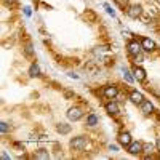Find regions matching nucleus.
<instances>
[{
    "label": "nucleus",
    "mask_w": 160,
    "mask_h": 160,
    "mask_svg": "<svg viewBox=\"0 0 160 160\" xmlns=\"http://www.w3.org/2000/svg\"><path fill=\"white\" fill-rule=\"evenodd\" d=\"M117 93H118V91H117V87H114V85H111V87H106V88H104V95L108 96L109 99L115 98V96H117Z\"/></svg>",
    "instance_id": "10"
},
{
    "label": "nucleus",
    "mask_w": 160,
    "mask_h": 160,
    "mask_svg": "<svg viewBox=\"0 0 160 160\" xmlns=\"http://www.w3.org/2000/svg\"><path fill=\"white\" fill-rule=\"evenodd\" d=\"M64 95H66V98H71V96H74V93H71V91H66Z\"/></svg>",
    "instance_id": "28"
},
{
    "label": "nucleus",
    "mask_w": 160,
    "mask_h": 160,
    "mask_svg": "<svg viewBox=\"0 0 160 160\" xmlns=\"http://www.w3.org/2000/svg\"><path fill=\"white\" fill-rule=\"evenodd\" d=\"M56 130H58V133H61V135H68V133H71V125H68V123H59V125L56 127Z\"/></svg>",
    "instance_id": "13"
},
{
    "label": "nucleus",
    "mask_w": 160,
    "mask_h": 160,
    "mask_svg": "<svg viewBox=\"0 0 160 160\" xmlns=\"http://www.w3.org/2000/svg\"><path fill=\"white\" fill-rule=\"evenodd\" d=\"M154 151H155V146H154L152 142H146V144H142V152H144L146 155L152 154Z\"/></svg>",
    "instance_id": "14"
},
{
    "label": "nucleus",
    "mask_w": 160,
    "mask_h": 160,
    "mask_svg": "<svg viewBox=\"0 0 160 160\" xmlns=\"http://www.w3.org/2000/svg\"><path fill=\"white\" fill-rule=\"evenodd\" d=\"M29 75H31V77H38V75H40V68H38V64H35V62H34V64L31 66V69H29Z\"/></svg>",
    "instance_id": "15"
},
{
    "label": "nucleus",
    "mask_w": 160,
    "mask_h": 160,
    "mask_svg": "<svg viewBox=\"0 0 160 160\" xmlns=\"http://www.w3.org/2000/svg\"><path fill=\"white\" fill-rule=\"evenodd\" d=\"M133 58H135V62H136V64L142 62V55H141V53H139V55H136V56H133Z\"/></svg>",
    "instance_id": "22"
},
{
    "label": "nucleus",
    "mask_w": 160,
    "mask_h": 160,
    "mask_svg": "<svg viewBox=\"0 0 160 160\" xmlns=\"http://www.w3.org/2000/svg\"><path fill=\"white\" fill-rule=\"evenodd\" d=\"M24 15L28 16V18H29V16L32 15V11H31V7H24Z\"/></svg>",
    "instance_id": "23"
},
{
    "label": "nucleus",
    "mask_w": 160,
    "mask_h": 160,
    "mask_svg": "<svg viewBox=\"0 0 160 160\" xmlns=\"http://www.w3.org/2000/svg\"><path fill=\"white\" fill-rule=\"evenodd\" d=\"M157 144H158V148H160V139H158V142H157Z\"/></svg>",
    "instance_id": "30"
},
{
    "label": "nucleus",
    "mask_w": 160,
    "mask_h": 160,
    "mask_svg": "<svg viewBox=\"0 0 160 160\" xmlns=\"http://www.w3.org/2000/svg\"><path fill=\"white\" fill-rule=\"evenodd\" d=\"M141 13H142V8H141L139 5H131V7H128V10H127V15H128L131 19H138V18L141 16Z\"/></svg>",
    "instance_id": "2"
},
{
    "label": "nucleus",
    "mask_w": 160,
    "mask_h": 160,
    "mask_svg": "<svg viewBox=\"0 0 160 160\" xmlns=\"http://www.w3.org/2000/svg\"><path fill=\"white\" fill-rule=\"evenodd\" d=\"M50 155H48V151H45V149H38L37 151V154H35V158H40V160H47Z\"/></svg>",
    "instance_id": "16"
},
{
    "label": "nucleus",
    "mask_w": 160,
    "mask_h": 160,
    "mask_svg": "<svg viewBox=\"0 0 160 160\" xmlns=\"http://www.w3.org/2000/svg\"><path fill=\"white\" fill-rule=\"evenodd\" d=\"M87 146V139L83 136H78V138H74L71 141V148H74L75 151H82L83 148Z\"/></svg>",
    "instance_id": "3"
},
{
    "label": "nucleus",
    "mask_w": 160,
    "mask_h": 160,
    "mask_svg": "<svg viewBox=\"0 0 160 160\" xmlns=\"http://www.w3.org/2000/svg\"><path fill=\"white\" fill-rule=\"evenodd\" d=\"M130 101H131V102H135V104H141V102L144 101V98H142V95H141L139 91H131Z\"/></svg>",
    "instance_id": "11"
},
{
    "label": "nucleus",
    "mask_w": 160,
    "mask_h": 160,
    "mask_svg": "<svg viewBox=\"0 0 160 160\" xmlns=\"http://www.w3.org/2000/svg\"><path fill=\"white\" fill-rule=\"evenodd\" d=\"M122 72H123V77H125V80L128 83H133V80H135V77H133L131 74H130V71L127 69V68H122Z\"/></svg>",
    "instance_id": "18"
},
{
    "label": "nucleus",
    "mask_w": 160,
    "mask_h": 160,
    "mask_svg": "<svg viewBox=\"0 0 160 160\" xmlns=\"http://www.w3.org/2000/svg\"><path fill=\"white\" fill-rule=\"evenodd\" d=\"M26 53H28V55H31V53H32V47H31V45L26 47Z\"/></svg>",
    "instance_id": "25"
},
{
    "label": "nucleus",
    "mask_w": 160,
    "mask_h": 160,
    "mask_svg": "<svg viewBox=\"0 0 160 160\" xmlns=\"http://www.w3.org/2000/svg\"><path fill=\"white\" fill-rule=\"evenodd\" d=\"M5 2H7V3H13V2H15V0H5Z\"/></svg>",
    "instance_id": "29"
},
{
    "label": "nucleus",
    "mask_w": 160,
    "mask_h": 160,
    "mask_svg": "<svg viewBox=\"0 0 160 160\" xmlns=\"http://www.w3.org/2000/svg\"><path fill=\"white\" fill-rule=\"evenodd\" d=\"M106 111H108V114H111V115H117V114L120 112L118 104H117V102H112V101L106 104Z\"/></svg>",
    "instance_id": "8"
},
{
    "label": "nucleus",
    "mask_w": 160,
    "mask_h": 160,
    "mask_svg": "<svg viewBox=\"0 0 160 160\" xmlns=\"http://www.w3.org/2000/svg\"><path fill=\"white\" fill-rule=\"evenodd\" d=\"M0 130H2V133H7V131L10 130L8 123H7V122H2V123H0Z\"/></svg>",
    "instance_id": "20"
},
{
    "label": "nucleus",
    "mask_w": 160,
    "mask_h": 160,
    "mask_svg": "<svg viewBox=\"0 0 160 160\" xmlns=\"http://www.w3.org/2000/svg\"><path fill=\"white\" fill-rule=\"evenodd\" d=\"M98 123V117L95 115V114H90L88 117H87V125H90V127H95Z\"/></svg>",
    "instance_id": "17"
},
{
    "label": "nucleus",
    "mask_w": 160,
    "mask_h": 160,
    "mask_svg": "<svg viewBox=\"0 0 160 160\" xmlns=\"http://www.w3.org/2000/svg\"><path fill=\"white\" fill-rule=\"evenodd\" d=\"M82 115H83V112H82V109H80V108H71L68 111V118L72 120V122L80 120V118H82Z\"/></svg>",
    "instance_id": "1"
},
{
    "label": "nucleus",
    "mask_w": 160,
    "mask_h": 160,
    "mask_svg": "<svg viewBox=\"0 0 160 160\" xmlns=\"http://www.w3.org/2000/svg\"><path fill=\"white\" fill-rule=\"evenodd\" d=\"M2 158H3V160H8V158H10V157H8V154H7L5 151L2 152Z\"/></svg>",
    "instance_id": "27"
},
{
    "label": "nucleus",
    "mask_w": 160,
    "mask_h": 160,
    "mask_svg": "<svg viewBox=\"0 0 160 160\" xmlns=\"http://www.w3.org/2000/svg\"><path fill=\"white\" fill-rule=\"evenodd\" d=\"M133 74H135V78L138 80V82H142V80L146 78V71L142 68H136L135 71H133Z\"/></svg>",
    "instance_id": "12"
},
{
    "label": "nucleus",
    "mask_w": 160,
    "mask_h": 160,
    "mask_svg": "<svg viewBox=\"0 0 160 160\" xmlns=\"http://www.w3.org/2000/svg\"><path fill=\"white\" fill-rule=\"evenodd\" d=\"M128 152H130L131 155H138V154H141V152H142V142H139V141L130 142V146H128Z\"/></svg>",
    "instance_id": "4"
},
{
    "label": "nucleus",
    "mask_w": 160,
    "mask_h": 160,
    "mask_svg": "<svg viewBox=\"0 0 160 160\" xmlns=\"http://www.w3.org/2000/svg\"><path fill=\"white\" fill-rule=\"evenodd\" d=\"M109 149H111L112 152H117V151H118V148H117L115 144H111V146H109Z\"/></svg>",
    "instance_id": "24"
},
{
    "label": "nucleus",
    "mask_w": 160,
    "mask_h": 160,
    "mask_svg": "<svg viewBox=\"0 0 160 160\" xmlns=\"http://www.w3.org/2000/svg\"><path fill=\"white\" fill-rule=\"evenodd\" d=\"M152 111H154V106H152L151 101H142L141 102V112L142 114L149 115V114H152Z\"/></svg>",
    "instance_id": "7"
},
{
    "label": "nucleus",
    "mask_w": 160,
    "mask_h": 160,
    "mask_svg": "<svg viewBox=\"0 0 160 160\" xmlns=\"http://www.w3.org/2000/svg\"><path fill=\"white\" fill-rule=\"evenodd\" d=\"M104 8H106V11H108L109 13V15L111 16H115V10L111 7V5H108V3H104Z\"/></svg>",
    "instance_id": "19"
},
{
    "label": "nucleus",
    "mask_w": 160,
    "mask_h": 160,
    "mask_svg": "<svg viewBox=\"0 0 160 160\" xmlns=\"http://www.w3.org/2000/svg\"><path fill=\"white\" fill-rule=\"evenodd\" d=\"M141 47L144 51H154L155 50V42L151 38H142L141 40Z\"/></svg>",
    "instance_id": "6"
},
{
    "label": "nucleus",
    "mask_w": 160,
    "mask_h": 160,
    "mask_svg": "<svg viewBox=\"0 0 160 160\" xmlns=\"http://www.w3.org/2000/svg\"><path fill=\"white\" fill-rule=\"evenodd\" d=\"M118 142L122 144V146H130V142H131V135L130 133H120L118 135Z\"/></svg>",
    "instance_id": "9"
},
{
    "label": "nucleus",
    "mask_w": 160,
    "mask_h": 160,
    "mask_svg": "<svg viewBox=\"0 0 160 160\" xmlns=\"http://www.w3.org/2000/svg\"><path fill=\"white\" fill-rule=\"evenodd\" d=\"M141 50H142V47H141V43H138V42H130V43H128V53H130L131 56L139 55Z\"/></svg>",
    "instance_id": "5"
},
{
    "label": "nucleus",
    "mask_w": 160,
    "mask_h": 160,
    "mask_svg": "<svg viewBox=\"0 0 160 160\" xmlns=\"http://www.w3.org/2000/svg\"><path fill=\"white\" fill-rule=\"evenodd\" d=\"M115 2L122 7V8H125V7H128V0H115Z\"/></svg>",
    "instance_id": "21"
},
{
    "label": "nucleus",
    "mask_w": 160,
    "mask_h": 160,
    "mask_svg": "<svg viewBox=\"0 0 160 160\" xmlns=\"http://www.w3.org/2000/svg\"><path fill=\"white\" fill-rule=\"evenodd\" d=\"M68 75H69L71 78H78V75H77V74H74V72H69Z\"/></svg>",
    "instance_id": "26"
}]
</instances>
